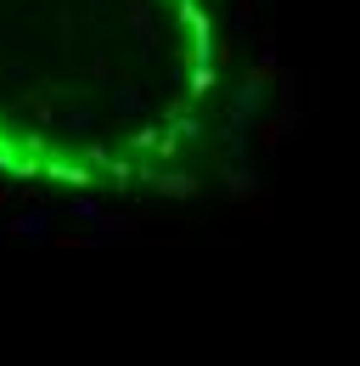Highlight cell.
Segmentation results:
<instances>
[{
  "label": "cell",
  "mask_w": 360,
  "mask_h": 366,
  "mask_svg": "<svg viewBox=\"0 0 360 366\" xmlns=\"http://www.w3.org/2000/svg\"><path fill=\"white\" fill-rule=\"evenodd\" d=\"M236 96L231 0H0V181L62 197L191 192Z\"/></svg>",
  "instance_id": "6da1fadb"
}]
</instances>
